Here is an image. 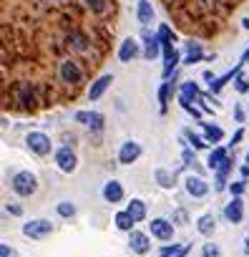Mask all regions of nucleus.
<instances>
[{
    "label": "nucleus",
    "instance_id": "22",
    "mask_svg": "<svg viewBox=\"0 0 249 257\" xmlns=\"http://www.w3.org/2000/svg\"><path fill=\"white\" fill-rule=\"evenodd\" d=\"M159 46H161V41H159V36H146V51H144V56L151 61V58H156L159 56Z\"/></svg>",
    "mask_w": 249,
    "mask_h": 257
},
{
    "label": "nucleus",
    "instance_id": "39",
    "mask_svg": "<svg viewBox=\"0 0 249 257\" xmlns=\"http://www.w3.org/2000/svg\"><path fill=\"white\" fill-rule=\"evenodd\" d=\"M234 118H236V121H244V111H241V108H234Z\"/></svg>",
    "mask_w": 249,
    "mask_h": 257
},
{
    "label": "nucleus",
    "instance_id": "23",
    "mask_svg": "<svg viewBox=\"0 0 249 257\" xmlns=\"http://www.w3.org/2000/svg\"><path fill=\"white\" fill-rule=\"evenodd\" d=\"M224 159H226V152H224L221 147H216V149L209 154V169H219V167L224 164Z\"/></svg>",
    "mask_w": 249,
    "mask_h": 257
},
{
    "label": "nucleus",
    "instance_id": "25",
    "mask_svg": "<svg viewBox=\"0 0 249 257\" xmlns=\"http://www.w3.org/2000/svg\"><path fill=\"white\" fill-rule=\"evenodd\" d=\"M156 179H159V184H161V187H166V189H169V187H174V177H171L169 172H164V169H159V172H156Z\"/></svg>",
    "mask_w": 249,
    "mask_h": 257
},
{
    "label": "nucleus",
    "instance_id": "41",
    "mask_svg": "<svg viewBox=\"0 0 249 257\" xmlns=\"http://www.w3.org/2000/svg\"><path fill=\"white\" fill-rule=\"evenodd\" d=\"M241 26H244V28L249 31V18H244V21H241Z\"/></svg>",
    "mask_w": 249,
    "mask_h": 257
},
{
    "label": "nucleus",
    "instance_id": "12",
    "mask_svg": "<svg viewBox=\"0 0 249 257\" xmlns=\"http://www.w3.org/2000/svg\"><path fill=\"white\" fill-rule=\"evenodd\" d=\"M103 199L111 202V204L121 202V199H123V187H121V182H116V179L106 182V187H103Z\"/></svg>",
    "mask_w": 249,
    "mask_h": 257
},
{
    "label": "nucleus",
    "instance_id": "5",
    "mask_svg": "<svg viewBox=\"0 0 249 257\" xmlns=\"http://www.w3.org/2000/svg\"><path fill=\"white\" fill-rule=\"evenodd\" d=\"M76 121L83 123V126H88L91 132H101V128H103V116L98 111H78L76 113Z\"/></svg>",
    "mask_w": 249,
    "mask_h": 257
},
{
    "label": "nucleus",
    "instance_id": "32",
    "mask_svg": "<svg viewBox=\"0 0 249 257\" xmlns=\"http://www.w3.org/2000/svg\"><path fill=\"white\" fill-rule=\"evenodd\" d=\"M244 189H246V182H234V184H231V194H234V197H239Z\"/></svg>",
    "mask_w": 249,
    "mask_h": 257
},
{
    "label": "nucleus",
    "instance_id": "24",
    "mask_svg": "<svg viewBox=\"0 0 249 257\" xmlns=\"http://www.w3.org/2000/svg\"><path fill=\"white\" fill-rule=\"evenodd\" d=\"M204 56H201V46L199 43H189V56H186V63L191 66V63H196V61H201Z\"/></svg>",
    "mask_w": 249,
    "mask_h": 257
},
{
    "label": "nucleus",
    "instance_id": "37",
    "mask_svg": "<svg viewBox=\"0 0 249 257\" xmlns=\"http://www.w3.org/2000/svg\"><path fill=\"white\" fill-rule=\"evenodd\" d=\"M199 3H201L204 8H214V6H216V0H199Z\"/></svg>",
    "mask_w": 249,
    "mask_h": 257
},
{
    "label": "nucleus",
    "instance_id": "14",
    "mask_svg": "<svg viewBox=\"0 0 249 257\" xmlns=\"http://www.w3.org/2000/svg\"><path fill=\"white\" fill-rule=\"evenodd\" d=\"M16 98L21 106H36V93L31 88V83H18L16 86Z\"/></svg>",
    "mask_w": 249,
    "mask_h": 257
},
{
    "label": "nucleus",
    "instance_id": "1",
    "mask_svg": "<svg viewBox=\"0 0 249 257\" xmlns=\"http://www.w3.org/2000/svg\"><path fill=\"white\" fill-rule=\"evenodd\" d=\"M36 189H38L36 174H31V172H18V174L13 177V192H16V194L31 197V194H36Z\"/></svg>",
    "mask_w": 249,
    "mask_h": 257
},
{
    "label": "nucleus",
    "instance_id": "20",
    "mask_svg": "<svg viewBox=\"0 0 249 257\" xmlns=\"http://www.w3.org/2000/svg\"><path fill=\"white\" fill-rule=\"evenodd\" d=\"M129 214H131L136 222H141V219L146 217V204H144L141 199H131V204H129Z\"/></svg>",
    "mask_w": 249,
    "mask_h": 257
},
{
    "label": "nucleus",
    "instance_id": "17",
    "mask_svg": "<svg viewBox=\"0 0 249 257\" xmlns=\"http://www.w3.org/2000/svg\"><path fill=\"white\" fill-rule=\"evenodd\" d=\"M204 139L209 144H219L224 139V132H221L219 126H214V123H204Z\"/></svg>",
    "mask_w": 249,
    "mask_h": 257
},
{
    "label": "nucleus",
    "instance_id": "33",
    "mask_svg": "<svg viewBox=\"0 0 249 257\" xmlns=\"http://www.w3.org/2000/svg\"><path fill=\"white\" fill-rule=\"evenodd\" d=\"M0 257H16V252L11 249V244H6V242L0 244Z\"/></svg>",
    "mask_w": 249,
    "mask_h": 257
},
{
    "label": "nucleus",
    "instance_id": "3",
    "mask_svg": "<svg viewBox=\"0 0 249 257\" xmlns=\"http://www.w3.org/2000/svg\"><path fill=\"white\" fill-rule=\"evenodd\" d=\"M149 229H151V234H154L156 239H161V242H169V239L174 237V222H169V219H164V217L151 219Z\"/></svg>",
    "mask_w": 249,
    "mask_h": 257
},
{
    "label": "nucleus",
    "instance_id": "38",
    "mask_svg": "<svg viewBox=\"0 0 249 257\" xmlns=\"http://www.w3.org/2000/svg\"><path fill=\"white\" fill-rule=\"evenodd\" d=\"M241 137H244V132H241V128H239V132L231 137V144H236V142H241Z\"/></svg>",
    "mask_w": 249,
    "mask_h": 257
},
{
    "label": "nucleus",
    "instance_id": "26",
    "mask_svg": "<svg viewBox=\"0 0 249 257\" xmlns=\"http://www.w3.org/2000/svg\"><path fill=\"white\" fill-rule=\"evenodd\" d=\"M58 214L61 217H73L76 214V204L73 202H61L58 204Z\"/></svg>",
    "mask_w": 249,
    "mask_h": 257
},
{
    "label": "nucleus",
    "instance_id": "15",
    "mask_svg": "<svg viewBox=\"0 0 249 257\" xmlns=\"http://www.w3.org/2000/svg\"><path fill=\"white\" fill-rule=\"evenodd\" d=\"M224 214H226V219L229 222H241V217H244V202L239 199V197H234L229 204H226V209H224Z\"/></svg>",
    "mask_w": 249,
    "mask_h": 257
},
{
    "label": "nucleus",
    "instance_id": "16",
    "mask_svg": "<svg viewBox=\"0 0 249 257\" xmlns=\"http://www.w3.org/2000/svg\"><path fill=\"white\" fill-rule=\"evenodd\" d=\"M113 222H116V227H118L121 232H134V222H136V219L129 214V209H123V212H118V214H116V219H113Z\"/></svg>",
    "mask_w": 249,
    "mask_h": 257
},
{
    "label": "nucleus",
    "instance_id": "36",
    "mask_svg": "<svg viewBox=\"0 0 249 257\" xmlns=\"http://www.w3.org/2000/svg\"><path fill=\"white\" fill-rule=\"evenodd\" d=\"M8 212H11V214H16V217H21V214H23V209H21L18 204H8Z\"/></svg>",
    "mask_w": 249,
    "mask_h": 257
},
{
    "label": "nucleus",
    "instance_id": "29",
    "mask_svg": "<svg viewBox=\"0 0 249 257\" xmlns=\"http://www.w3.org/2000/svg\"><path fill=\"white\" fill-rule=\"evenodd\" d=\"M166 101H169V83H161V88H159V103H161V111H166Z\"/></svg>",
    "mask_w": 249,
    "mask_h": 257
},
{
    "label": "nucleus",
    "instance_id": "19",
    "mask_svg": "<svg viewBox=\"0 0 249 257\" xmlns=\"http://www.w3.org/2000/svg\"><path fill=\"white\" fill-rule=\"evenodd\" d=\"M68 46H71L73 51L83 53V51L88 48V38H86L83 33H71V36H68Z\"/></svg>",
    "mask_w": 249,
    "mask_h": 257
},
{
    "label": "nucleus",
    "instance_id": "34",
    "mask_svg": "<svg viewBox=\"0 0 249 257\" xmlns=\"http://www.w3.org/2000/svg\"><path fill=\"white\" fill-rule=\"evenodd\" d=\"M236 91H239V93H246V91H249V83H246L244 78H239V81H236Z\"/></svg>",
    "mask_w": 249,
    "mask_h": 257
},
{
    "label": "nucleus",
    "instance_id": "35",
    "mask_svg": "<svg viewBox=\"0 0 249 257\" xmlns=\"http://www.w3.org/2000/svg\"><path fill=\"white\" fill-rule=\"evenodd\" d=\"M184 164H194V152H189V149H184Z\"/></svg>",
    "mask_w": 249,
    "mask_h": 257
},
{
    "label": "nucleus",
    "instance_id": "7",
    "mask_svg": "<svg viewBox=\"0 0 249 257\" xmlns=\"http://www.w3.org/2000/svg\"><path fill=\"white\" fill-rule=\"evenodd\" d=\"M129 247L136 252V254H146L149 249H151V239H149V234H144V232H129Z\"/></svg>",
    "mask_w": 249,
    "mask_h": 257
},
{
    "label": "nucleus",
    "instance_id": "4",
    "mask_svg": "<svg viewBox=\"0 0 249 257\" xmlns=\"http://www.w3.org/2000/svg\"><path fill=\"white\" fill-rule=\"evenodd\" d=\"M26 144L36 152V154H41V157H46V154H51V139L46 137V134H41V132H31L28 137H26Z\"/></svg>",
    "mask_w": 249,
    "mask_h": 257
},
{
    "label": "nucleus",
    "instance_id": "42",
    "mask_svg": "<svg viewBox=\"0 0 249 257\" xmlns=\"http://www.w3.org/2000/svg\"><path fill=\"white\" fill-rule=\"evenodd\" d=\"M246 164H249V152H246Z\"/></svg>",
    "mask_w": 249,
    "mask_h": 257
},
{
    "label": "nucleus",
    "instance_id": "2",
    "mask_svg": "<svg viewBox=\"0 0 249 257\" xmlns=\"http://www.w3.org/2000/svg\"><path fill=\"white\" fill-rule=\"evenodd\" d=\"M51 232H53V224L48 219H31L23 224V234L31 239H46Z\"/></svg>",
    "mask_w": 249,
    "mask_h": 257
},
{
    "label": "nucleus",
    "instance_id": "21",
    "mask_svg": "<svg viewBox=\"0 0 249 257\" xmlns=\"http://www.w3.org/2000/svg\"><path fill=\"white\" fill-rule=\"evenodd\" d=\"M214 214H201L199 217V222H196V229L201 232V234H211L214 232Z\"/></svg>",
    "mask_w": 249,
    "mask_h": 257
},
{
    "label": "nucleus",
    "instance_id": "30",
    "mask_svg": "<svg viewBox=\"0 0 249 257\" xmlns=\"http://www.w3.org/2000/svg\"><path fill=\"white\" fill-rule=\"evenodd\" d=\"M86 6H88L93 13H103V11H106V0H86Z\"/></svg>",
    "mask_w": 249,
    "mask_h": 257
},
{
    "label": "nucleus",
    "instance_id": "6",
    "mask_svg": "<svg viewBox=\"0 0 249 257\" xmlns=\"http://www.w3.org/2000/svg\"><path fill=\"white\" fill-rule=\"evenodd\" d=\"M56 164H58L61 172L71 174V172H76V154H73L68 147H63V149L56 152Z\"/></svg>",
    "mask_w": 249,
    "mask_h": 257
},
{
    "label": "nucleus",
    "instance_id": "28",
    "mask_svg": "<svg viewBox=\"0 0 249 257\" xmlns=\"http://www.w3.org/2000/svg\"><path fill=\"white\" fill-rule=\"evenodd\" d=\"M159 41H161V46L166 48V46H171V41H174V33H171V31L164 26V28L159 31Z\"/></svg>",
    "mask_w": 249,
    "mask_h": 257
},
{
    "label": "nucleus",
    "instance_id": "9",
    "mask_svg": "<svg viewBox=\"0 0 249 257\" xmlns=\"http://www.w3.org/2000/svg\"><path fill=\"white\" fill-rule=\"evenodd\" d=\"M61 78L66 83H78L83 78V71H81V66L76 61H63L61 63Z\"/></svg>",
    "mask_w": 249,
    "mask_h": 257
},
{
    "label": "nucleus",
    "instance_id": "27",
    "mask_svg": "<svg viewBox=\"0 0 249 257\" xmlns=\"http://www.w3.org/2000/svg\"><path fill=\"white\" fill-rule=\"evenodd\" d=\"M201 257H221V249H219V244H204L201 247Z\"/></svg>",
    "mask_w": 249,
    "mask_h": 257
},
{
    "label": "nucleus",
    "instance_id": "18",
    "mask_svg": "<svg viewBox=\"0 0 249 257\" xmlns=\"http://www.w3.org/2000/svg\"><path fill=\"white\" fill-rule=\"evenodd\" d=\"M139 21L146 26V23H151L154 21V8H151V3H149V0H139Z\"/></svg>",
    "mask_w": 249,
    "mask_h": 257
},
{
    "label": "nucleus",
    "instance_id": "40",
    "mask_svg": "<svg viewBox=\"0 0 249 257\" xmlns=\"http://www.w3.org/2000/svg\"><path fill=\"white\" fill-rule=\"evenodd\" d=\"M174 219H176V222H184V219H186V214H184V212H176V217H174Z\"/></svg>",
    "mask_w": 249,
    "mask_h": 257
},
{
    "label": "nucleus",
    "instance_id": "11",
    "mask_svg": "<svg viewBox=\"0 0 249 257\" xmlns=\"http://www.w3.org/2000/svg\"><path fill=\"white\" fill-rule=\"evenodd\" d=\"M186 192H189L191 197L201 199V197L209 194V184H206L201 177H186Z\"/></svg>",
    "mask_w": 249,
    "mask_h": 257
},
{
    "label": "nucleus",
    "instance_id": "31",
    "mask_svg": "<svg viewBox=\"0 0 249 257\" xmlns=\"http://www.w3.org/2000/svg\"><path fill=\"white\" fill-rule=\"evenodd\" d=\"M186 139L194 144V149H204V147H206V144H204V139H201V137H196V134H191V132H186Z\"/></svg>",
    "mask_w": 249,
    "mask_h": 257
},
{
    "label": "nucleus",
    "instance_id": "13",
    "mask_svg": "<svg viewBox=\"0 0 249 257\" xmlns=\"http://www.w3.org/2000/svg\"><path fill=\"white\" fill-rule=\"evenodd\" d=\"M139 56V43L134 41V38H126L121 43V48H118V58L123 61V63H129V61H134Z\"/></svg>",
    "mask_w": 249,
    "mask_h": 257
},
{
    "label": "nucleus",
    "instance_id": "10",
    "mask_svg": "<svg viewBox=\"0 0 249 257\" xmlns=\"http://www.w3.org/2000/svg\"><path fill=\"white\" fill-rule=\"evenodd\" d=\"M111 83H113V76H111V73H103L101 78H96V81L91 83V88H88V98H91V101H98V98L106 93V88H108Z\"/></svg>",
    "mask_w": 249,
    "mask_h": 257
},
{
    "label": "nucleus",
    "instance_id": "8",
    "mask_svg": "<svg viewBox=\"0 0 249 257\" xmlns=\"http://www.w3.org/2000/svg\"><path fill=\"white\" fill-rule=\"evenodd\" d=\"M141 157V144L139 142H126L118 152V162L121 164H134L136 159Z\"/></svg>",
    "mask_w": 249,
    "mask_h": 257
}]
</instances>
